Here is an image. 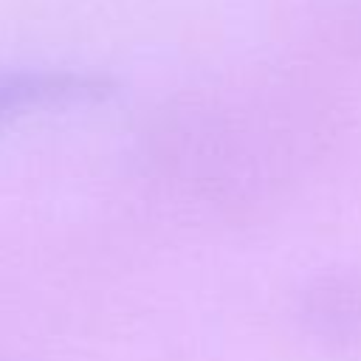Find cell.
Wrapping results in <instances>:
<instances>
[{
	"label": "cell",
	"mask_w": 361,
	"mask_h": 361,
	"mask_svg": "<svg viewBox=\"0 0 361 361\" xmlns=\"http://www.w3.org/2000/svg\"><path fill=\"white\" fill-rule=\"evenodd\" d=\"M113 93L102 73L65 68H0V133L8 127L76 104H93Z\"/></svg>",
	"instance_id": "cell-1"
}]
</instances>
